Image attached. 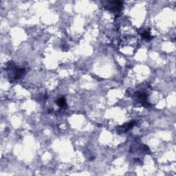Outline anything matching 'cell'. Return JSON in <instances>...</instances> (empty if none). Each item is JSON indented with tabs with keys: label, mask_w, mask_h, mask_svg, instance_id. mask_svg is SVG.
Wrapping results in <instances>:
<instances>
[{
	"label": "cell",
	"mask_w": 176,
	"mask_h": 176,
	"mask_svg": "<svg viewBox=\"0 0 176 176\" xmlns=\"http://www.w3.org/2000/svg\"><path fill=\"white\" fill-rule=\"evenodd\" d=\"M6 70L9 79L12 81H17V80L19 79L24 75V74L26 72L25 69L17 67L12 62H10L8 64Z\"/></svg>",
	"instance_id": "cell-1"
},
{
	"label": "cell",
	"mask_w": 176,
	"mask_h": 176,
	"mask_svg": "<svg viewBox=\"0 0 176 176\" xmlns=\"http://www.w3.org/2000/svg\"><path fill=\"white\" fill-rule=\"evenodd\" d=\"M142 37H143L144 40H146V41H150L153 39V36L151 35V34L149 32L147 31V30H144L143 32H142Z\"/></svg>",
	"instance_id": "cell-4"
},
{
	"label": "cell",
	"mask_w": 176,
	"mask_h": 176,
	"mask_svg": "<svg viewBox=\"0 0 176 176\" xmlns=\"http://www.w3.org/2000/svg\"><path fill=\"white\" fill-rule=\"evenodd\" d=\"M135 125V121H131L129 123H126V124L120 127L118 129V131L119 133L127 132V131H128L129 130H130L131 129L134 127V126Z\"/></svg>",
	"instance_id": "cell-3"
},
{
	"label": "cell",
	"mask_w": 176,
	"mask_h": 176,
	"mask_svg": "<svg viewBox=\"0 0 176 176\" xmlns=\"http://www.w3.org/2000/svg\"><path fill=\"white\" fill-rule=\"evenodd\" d=\"M122 2L119 1H111V2H105V8L107 10L111 12H114V13H118L119 11H121L122 8Z\"/></svg>",
	"instance_id": "cell-2"
},
{
	"label": "cell",
	"mask_w": 176,
	"mask_h": 176,
	"mask_svg": "<svg viewBox=\"0 0 176 176\" xmlns=\"http://www.w3.org/2000/svg\"><path fill=\"white\" fill-rule=\"evenodd\" d=\"M57 104L58 106H59L61 108L66 107L67 106L66 101L64 98H59L57 101Z\"/></svg>",
	"instance_id": "cell-5"
}]
</instances>
